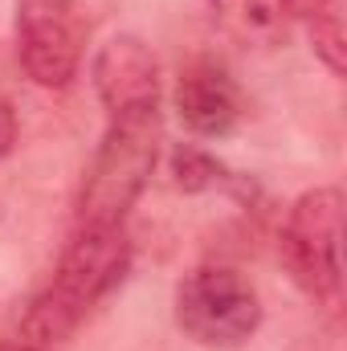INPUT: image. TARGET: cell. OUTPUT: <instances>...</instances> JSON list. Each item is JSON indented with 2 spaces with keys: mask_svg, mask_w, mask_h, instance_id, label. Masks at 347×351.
<instances>
[{
  "mask_svg": "<svg viewBox=\"0 0 347 351\" xmlns=\"http://www.w3.org/2000/svg\"><path fill=\"white\" fill-rule=\"evenodd\" d=\"M12 143H16V114H12V106L0 98V160L12 152Z\"/></svg>",
  "mask_w": 347,
  "mask_h": 351,
  "instance_id": "obj_11",
  "label": "cell"
},
{
  "mask_svg": "<svg viewBox=\"0 0 347 351\" xmlns=\"http://www.w3.org/2000/svg\"><path fill=\"white\" fill-rule=\"evenodd\" d=\"M127 269H131V237L123 225H110V229L74 225L53 278L21 319V335L29 343L58 348L86 323L102 298H110L123 286Z\"/></svg>",
  "mask_w": 347,
  "mask_h": 351,
  "instance_id": "obj_1",
  "label": "cell"
},
{
  "mask_svg": "<svg viewBox=\"0 0 347 351\" xmlns=\"http://www.w3.org/2000/svg\"><path fill=\"white\" fill-rule=\"evenodd\" d=\"M278 258L307 298L323 306H339L344 298V192L339 188H311L290 204L278 237Z\"/></svg>",
  "mask_w": 347,
  "mask_h": 351,
  "instance_id": "obj_3",
  "label": "cell"
},
{
  "mask_svg": "<svg viewBox=\"0 0 347 351\" xmlns=\"http://www.w3.org/2000/svg\"><path fill=\"white\" fill-rule=\"evenodd\" d=\"M172 102L180 123L192 135H204V139L229 135L246 114V98H241L237 78L217 58H192L176 78Z\"/></svg>",
  "mask_w": 347,
  "mask_h": 351,
  "instance_id": "obj_7",
  "label": "cell"
},
{
  "mask_svg": "<svg viewBox=\"0 0 347 351\" xmlns=\"http://www.w3.org/2000/svg\"><path fill=\"white\" fill-rule=\"evenodd\" d=\"M94 90L106 114H127V110H160V62L152 45L135 33L110 37L94 53Z\"/></svg>",
  "mask_w": 347,
  "mask_h": 351,
  "instance_id": "obj_6",
  "label": "cell"
},
{
  "mask_svg": "<svg viewBox=\"0 0 347 351\" xmlns=\"http://www.w3.org/2000/svg\"><path fill=\"white\" fill-rule=\"evenodd\" d=\"M294 16L307 21V33H311V45L319 53V62L344 78L347 74V0H290Z\"/></svg>",
  "mask_w": 347,
  "mask_h": 351,
  "instance_id": "obj_10",
  "label": "cell"
},
{
  "mask_svg": "<svg viewBox=\"0 0 347 351\" xmlns=\"http://www.w3.org/2000/svg\"><path fill=\"white\" fill-rule=\"evenodd\" d=\"M176 327L200 348H241L261 327V298L237 269L200 265L176 282Z\"/></svg>",
  "mask_w": 347,
  "mask_h": 351,
  "instance_id": "obj_4",
  "label": "cell"
},
{
  "mask_svg": "<svg viewBox=\"0 0 347 351\" xmlns=\"http://www.w3.org/2000/svg\"><path fill=\"white\" fill-rule=\"evenodd\" d=\"M172 176L180 192H229L241 204H258L261 188L250 176L233 172L225 160H217L213 152L196 147V143H176L172 152Z\"/></svg>",
  "mask_w": 347,
  "mask_h": 351,
  "instance_id": "obj_8",
  "label": "cell"
},
{
  "mask_svg": "<svg viewBox=\"0 0 347 351\" xmlns=\"http://www.w3.org/2000/svg\"><path fill=\"white\" fill-rule=\"evenodd\" d=\"M0 351H58V348H41V343H29V339H21V343H0Z\"/></svg>",
  "mask_w": 347,
  "mask_h": 351,
  "instance_id": "obj_12",
  "label": "cell"
},
{
  "mask_svg": "<svg viewBox=\"0 0 347 351\" xmlns=\"http://www.w3.org/2000/svg\"><path fill=\"white\" fill-rule=\"evenodd\" d=\"M208 12L217 29L241 45H274L294 16L290 0H208Z\"/></svg>",
  "mask_w": 347,
  "mask_h": 351,
  "instance_id": "obj_9",
  "label": "cell"
},
{
  "mask_svg": "<svg viewBox=\"0 0 347 351\" xmlns=\"http://www.w3.org/2000/svg\"><path fill=\"white\" fill-rule=\"evenodd\" d=\"M12 37L16 62L29 74V82L66 90L82 70L90 21L78 0H16Z\"/></svg>",
  "mask_w": 347,
  "mask_h": 351,
  "instance_id": "obj_5",
  "label": "cell"
},
{
  "mask_svg": "<svg viewBox=\"0 0 347 351\" xmlns=\"http://www.w3.org/2000/svg\"><path fill=\"white\" fill-rule=\"evenodd\" d=\"M160 110H127V114H106L102 143L94 152L78 192V213L74 225L90 229H110L123 225L135 200L143 196L147 180L160 160Z\"/></svg>",
  "mask_w": 347,
  "mask_h": 351,
  "instance_id": "obj_2",
  "label": "cell"
}]
</instances>
